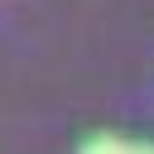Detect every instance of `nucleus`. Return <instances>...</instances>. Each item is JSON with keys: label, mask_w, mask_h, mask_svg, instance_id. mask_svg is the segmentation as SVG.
I'll return each mask as SVG.
<instances>
[{"label": "nucleus", "mask_w": 154, "mask_h": 154, "mask_svg": "<svg viewBox=\"0 0 154 154\" xmlns=\"http://www.w3.org/2000/svg\"><path fill=\"white\" fill-rule=\"evenodd\" d=\"M77 154H154V144H140V140H120V135H96V140H87Z\"/></svg>", "instance_id": "f257e3e1"}]
</instances>
